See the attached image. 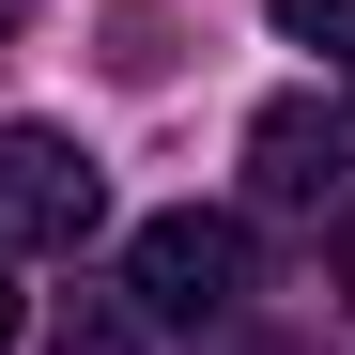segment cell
I'll list each match as a JSON object with an SVG mask.
<instances>
[{"label": "cell", "mask_w": 355, "mask_h": 355, "mask_svg": "<svg viewBox=\"0 0 355 355\" xmlns=\"http://www.w3.org/2000/svg\"><path fill=\"white\" fill-rule=\"evenodd\" d=\"M278 31H309V46H355V0H278Z\"/></svg>", "instance_id": "cell-5"}, {"label": "cell", "mask_w": 355, "mask_h": 355, "mask_svg": "<svg viewBox=\"0 0 355 355\" xmlns=\"http://www.w3.org/2000/svg\"><path fill=\"white\" fill-rule=\"evenodd\" d=\"M16 16H31V0H0V31H16Z\"/></svg>", "instance_id": "cell-8"}, {"label": "cell", "mask_w": 355, "mask_h": 355, "mask_svg": "<svg viewBox=\"0 0 355 355\" xmlns=\"http://www.w3.org/2000/svg\"><path fill=\"white\" fill-rule=\"evenodd\" d=\"M62 355H139V324L124 309H62Z\"/></svg>", "instance_id": "cell-4"}, {"label": "cell", "mask_w": 355, "mask_h": 355, "mask_svg": "<svg viewBox=\"0 0 355 355\" xmlns=\"http://www.w3.org/2000/svg\"><path fill=\"white\" fill-rule=\"evenodd\" d=\"M16 324H31V293H16V278H0V340H16Z\"/></svg>", "instance_id": "cell-7"}, {"label": "cell", "mask_w": 355, "mask_h": 355, "mask_svg": "<svg viewBox=\"0 0 355 355\" xmlns=\"http://www.w3.org/2000/svg\"><path fill=\"white\" fill-rule=\"evenodd\" d=\"M124 293L155 324H216L232 293H248V216H139V248H124Z\"/></svg>", "instance_id": "cell-2"}, {"label": "cell", "mask_w": 355, "mask_h": 355, "mask_svg": "<svg viewBox=\"0 0 355 355\" xmlns=\"http://www.w3.org/2000/svg\"><path fill=\"white\" fill-rule=\"evenodd\" d=\"M108 232V170L62 139V124H0V248H93Z\"/></svg>", "instance_id": "cell-1"}, {"label": "cell", "mask_w": 355, "mask_h": 355, "mask_svg": "<svg viewBox=\"0 0 355 355\" xmlns=\"http://www.w3.org/2000/svg\"><path fill=\"white\" fill-rule=\"evenodd\" d=\"M324 263H340V293H355V201H340V216H324Z\"/></svg>", "instance_id": "cell-6"}, {"label": "cell", "mask_w": 355, "mask_h": 355, "mask_svg": "<svg viewBox=\"0 0 355 355\" xmlns=\"http://www.w3.org/2000/svg\"><path fill=\"white\" fill-rule=\"evenodd\" d=\"M248 201H263V216H340V201H355V124L309 108V93L248 108Z\"/></svg>", "instance_id": "cell-3"}]
</instances>
